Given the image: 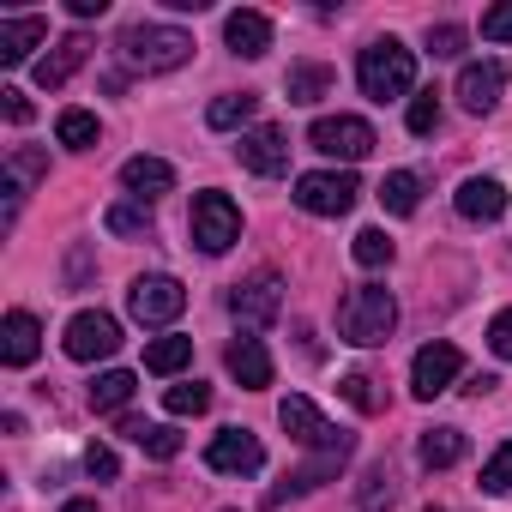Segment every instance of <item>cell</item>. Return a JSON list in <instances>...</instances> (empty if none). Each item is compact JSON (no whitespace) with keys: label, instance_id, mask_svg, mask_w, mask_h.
Listing matches in <instances>:
<instances>
[{"label":"cell","instance_id":"cell-1","mask_svg":"<svg viewBox=\"0 0 512 512\" xmlns=\"http://www.w3.org/2000/svg\"><path fill=\"white\" fill-rule=\"evenodd\" d=\"M392 326H398V302H392L386 284H356V290L338 302V332H344V344H356V350L386 344Z\"/></svg>","mask_w":512,"mask_h":512},{"label":"cell","instance_id":"cell-2","mask_svg":"<svg viewBox=\"0 0 512 512\" xmlns=\"http://www.w3.org/2000/svg\"><path fill=\"white\" fill-rule=\"evenodd\" d=\"M356 85H362V97H374V103L410 97V85H416V55H410L398 37H380V43L362 49V61H356Z\"/></svg>","mask_w":512,"mask_h":512},{"label":"cell","instance_id":"cell-3","mask_svg":"<svg viewBox=\"0 0 512 512\" xmlns=\"http://www.w3.org/2000/svg\"><path fill=\"white\" fill-rule=\"evenodd\" d=\"M115 49H121V61H127V67L169 73V67H181V61L193 55V37H187V31H175V25H127Z\"/></svg>","mask_w":512,"mask_h":512},{"label":"cell","instance_id":"cell-4","mask_svg":"<svg viewBox=\"0 0 512 512\" xmlns=\"http://www.w3.org/2000/svg\"><path fill=\"white\" fill-rule=\"evenodd\" d=\"M356 199H362V181H356L350 169L296 175V205H302L308 217H344V211H356Z\"/></svg>","mask_w":512,"mask_h":512},{"label":"cell","instance_id":"cell-5","mask_svg":"<svg viewBox=\"0 0 512 512\" xmlns=\"http://www.w3.org/2000/svg\"><path fill=\"white\" fill-rule=\"evenodd\" d=\"M308 145L320 151V157H338V163H362V157H374V127L362 121V115H320L314 127H308Z\"/></svg>","mask_w":512,"mask_h":512},{"label":"cell","instance_id":"cell-6","mask_svg":"<svg viewBox=\"0 0 512 512\" xmlns=\"http://www.w3.org/2000/svg\"><path fill=\"white\" fill-rule=\"evenodd\" d=\"M278 422H284V434L296 440V446H314V452H344L350 458V434L344 428H332L320 410H314V398H302V392H290L284 404H278Z\"/></svg>","mask_w":512,"mask_h":512},{"label":"cell","instance_id":"cell-7","mask_svg":"<svg viewBox=\"0 0 512 512\" xmlns=\"http://www.w3.org/2000/svg\"><path fill=\"white\" fill-rule=\"evenodd\" d=\"M187 229H193L199 253H229V247L241 241V211H235V199H229V193H199V199H193Z\"/></svg>","mask_w":512,"mask_h":512},{"label":"cell","instance_id":"cell-8","mask_svg":"<svg viewBox=\"0 0 512 512\" xmlns=\"http://www.w3.org/2000/svg\"><path fill=\"white\" fill-rule=\"evenodd\" d=\"M278 308H284V278H278V272H253L247 284H235V290H229V314H235V326H241V332L272 326V320H278Z\"/></svg>","mask_w":512,"mask_h":512},{"label":"cell","instance_id":"cell-9","mask_svg":"<svg viewBox=\"0 0 512 512\" xmlns=\"http://www.w3.org/2000/svg\"><path fill=\"white\" fill-rule=\"evenodd\" d=\"M181 308H187V290L175 278H139L127 290V314L139 326H169V320H181Z\"/></svg>","mask_w":512,"mask_h":512},{"label":"cell","instance_id":"cell-10","mask_svg":"<svg viewBox=\"0 0 512 512\" xmlns=\"http://www.w3.org/2000/svg\"><path fill=\"white\" fill-rule=\"evenodd\" d=\"M205 464L223 470V476H260L266 470V446H260V434H247V428H223L205 446Z\"/></svg>","mask_w":512,"mask_h":512},{"label":"cell","instance_id":"cell-11","mask_svg":"<svg viewBox=\"0 0 512 512\" xmlns=\"http://www.w3.org/2000/svg\"><path fill=\"white\" fill-rule=\"evenodd\" d=\"M458 374H464L458 344H422L416 362H410V392H416V398H440V392H452Z\"/></svg>","mask_w":512,"mask_h":512},{"label":"cell","instance_id":"cell-12","mask_svg":"<svg viewBox=\"0 0 512 512\" xmlns=\"http://www.w3.org/2000/svg\"><path fill=\"white\" fill-rule=\"evenodd\" d=\"M235 157H241V169H253V175H284V169H290V133L272 127V121H260V127L241 133Z\"/></svg>","mask_w":512,"mask_h":512},{"label":"cell","instance_id":"cell-13","mask_svg":"<svg viewBox=\"0 0 512 512\" xmlns=\"http://www.w3.org/2000/svg\"><path fill=\"white\" fill-rule=\"evenodd\" d=\"M61 344H67V356H73V362H103V356H115V350H121V326H115L109 314H73Z\"/></svg>","mask_w":512,"mask_h":512},{"label":"cell","instance_id":"cell-14","mask_svg":"<svg viewBox=\"0 0 512 512\" xmlns=\"http://www.w3.org/2000/svg\"><path fill=\"white\" fill-rule=\"evenodd\" d=\"M500 91H506V67H500V61H464V73H458V103H464L470 115H488V109L500 103Z\"/></svg>","mask_w":512,"mask_h":512},{"label":"cell","instance_id":"cell-15","mask_svg":"<svg viewBox=\"0 0 512 512\" xmlns=\"http://www.w3.org/2000/svg\"><path fill=\"white\" fill-rule=\"evenodd\" d=\"M37 350H43V326H37V314L13 308L7 320H0V362H7V368H31Z\"/></svg>","mask_w":512,"mask_h":512},{"label":"cell","instance_id":"cell-16","mask_svg":"<svg viewBox=\"0 0 512 512\" xmlns=\"http://www.w3.org/2000/svg\"><path fill=\"white\" fill-rule=\"evenodd\" d=\"M223 43H229V55H241V61H260V55L272 49V19L253 13V7H241V13L223 19Z\"/></svg>","mask_w":512,"mask_h":512},{"label":"cell","instance_id":"cell-17","mask_svg":"<svg viewBox=\"0 0 512 512\" xmlns=\"http://www.w3.org/2000/svg\"><path fill=\"white\" fill-rule=\"evenodd\" d=\"M223 368H229L247 392H266V386H272V350H266L260 338H235V344L223 350Z\"/></svg>","mask_w":512,"mask_h":512},{"label":"cell","instance_id":"cell-18","mask_svg":"<svg viewBox=\"0 0 512 512\" xmlns=\"http://www.w3.org/2000/svg\"><path fill=\"white\" fill-rule=\"evenodd\" d=\"M338 464H344V452H320L314 464H302V470H290L278 488H266V506L278 512L284 500H302V494H314L320 482H332V476H338Z\"/></svg>","mask_w":512,"mask_h":512},{"label":"cell","instance_id":"cell-19","mask_svg":"<svg viewBox=\"0 0 512 512\" xmlns=\"http://www.w3.org/2000/svg\"><path fill=\"white\" fill-rule=\"evenodd\" d=\"M43 37H49V25H43L37 13H25V19H0V67H25L31 49H43Z\"/></svg>","mask_w":512,"mask_h":512},{"label":"cell","instance_id":"cell-20","mask_svg":"<svg viewBox=\"0 0 512 512\" xmlns=\"http://www.w3.org/2000/svg\"><path fill=\"white\" fill-rule=\"evenodd\" d=\"M85 61H91V37H61V43L37 61V85H43V91H55V85H67Z\"/></svg>","mask_w":512,"mask_h":512},{"label":"cell","instance_id":"cell-21","mask_svg":"<svg viewBox=\"0 0 512 512\" xmlns=\"http://www.w3.org/2000/svg\"><path fill=\"white\" fill-rule=\"evenodd\" d=\"M121 187L145 205V199H157V193H175V169H169L163 157H127V163H121Z\"/></svg>","mask_w":512,"mask_h":512},{"label":"cell","instance_id":"cell-22","mask_svg":"<svg viewBox=\"0 0 512 512\" xmlns=\"http://www.w3.org/2000/svg\"><path fill=\"white\" fill-rule=\"evenodd\" d=\"M452 205H458V217H470V223H494V217L506 211V187H500L494 175H470Z\"/></svg>","mask_w":512,"mask_h":512},{"label":"cell","instance_id":"cell-23","mask_svg":"<svg viewBox=\"0 0 512 512\" xmlns=\"http://www.w3.org/2000/svg\"><path fill=\"white\" fill-rule=\"evenodd\" d=\"M464 452H470L464 428H428V434L416 440V458H422V470H452Z\"/></svg>","mask_w":512,"mask_h":512},{"label":"cell","instance_id":"cell-24","mask_svg":"<svg viewBox=\"0 0 512 512\" xmlns=\"http://www.w3.org/2000/svg\"><path fill=\"white\" fill-rule=\"evenodd\" d=\"M133 386H139V380H133L127 368H109V374H97V380H91V392H85V398H91V410H97V416H121V410H127V398H133Z\"/></svg>","mask_w":512,"mask_h":512},{"label":"cell","instance_id":"cell-25","mask_svg":"<svg viewBox=\"0 0 512 512\" xmlns=\"http://www.w3.org/2000/svg\"><path fill=\"white\" fill-rule=\"evenodd\" d=\"M284 91H290V103H320L332 91V67L326 61H302V67H290Z\"/></svg>","mask_w":512,"mask_h":512},{"label":"cell","instance_id":"cell-26","mask_svg":"<svg viewBox=\"0 0 512 512\" xmlns=\"http://www.w3.org/2000/svg\"><path fill=\"white\" fill-rule=\"evenodd\" d=\"M121 434H127L133 446H145L151 458H175V452H181V434H175V428H157V422H139V416H121Z\"/></svg>","mask_w":512,"mask_h":512},{"label":"cell","instance_id":"cell-27","mask_svg":"<svg viewBox=\"0 0 512 512\" xmlns=\"http://www.w3.org/2000/svg\"><path fill=\"white\" fill-rule=\"evenodd\" d=\"M253 115H260V97H253V91H235V97H217V103L205 109V121H211L217 133H235V127H247Z\"/></svg>","mask_w":512,"mask_h":512},{"label":"cell","instance_id":"cell-28","mask_svg":"<svg viewBox=\"0 0 512 512\" xmlns=\"http://www.w3.org/2000/svg\"><path fill=\"white\" fill-rule=\"evenodd\" d=\"M380 205H386L392 217H410V211L422 205V181H416L410 169H392V175L380 181Z\"/></svg>","mask_w":512,"mask_h":512},{"label":"cell","instance_id":"cell-29","mask_svg":"<svg viewBox=\"0 0 512 512\" xmlns=\"http://www.w3.org/2000/svg\"><path fill=\"white\" fill-rule=\"evenodd\" d=\"M193 362V338H151L145 344V368L151 374H181Z\"/></svg>","mask_w":512,"mask_h":512},{"label":"cell","instance_id":"cell-30","mask_svg":"<svg viewBox=\"0 0 512 512\" xmlns=\"http://www.w3.org/2000/svg\"><path fill=\"white\" fill-rule=\"evenodd\" d=\"M55 139H61L67 151H91V145H97V115H91V109H61Z\"/></svg>","mask_w":512,"mask_h":512},{"label":"cell","instance_id":"cell-31","mask_svg":"<svg viewBox=\"0 0 512 512\" xmlns=\"http://www.w3.org/2000/svg\"><path fill=\"white\" fill-rule=\"evenodd\" d=\"M163 410H169V416H205V410H211V386H205V380L169 386V392H163Z\"/></svg>","mask_w":512,"mask_h":512},{"label":"cell","instance_id":"cell-32","mask_svg":"<svg viewBox=\"0 0 512 512\" xmlns=\"http://www.w3.org/2000/svg\"><path fill=\"white\" fill-rule=\"evenodd\" d=\"M338 392H344L362 416H380V410H386V392H380L368 374H344V380H338Z\"/></svg>","mask_w":512,"mask_h":512},{"label":"cell","instance_id":"cell-33","mask_svg":"<svg viewBox=\"0 0 512 512\" xmlns=\"http://www.w3.org/2000/svg\"><path fill=\"white\" fill-rule=\"evenodd\" d=\"M350 253H356V266H368V272H380V266H392V241H386V229H362Z\"/></svg>","mask_w":512,"mask_h":512},{"label":"cell","instance_id":"cell-34","mask_svg":"<svg viewBox=\"0 0 512 512\" xmlns=\"http://www.w3.org/2000/svg\"><path fill=\"white\" fill-rule=\"evenodd\" d=\"M109 235H151V205H109Z\"/></svg>","mask_w":512,"mask_h":512},{"label":"cell","instance_id":"cell-35","mask_svg":"<svg viewBox=\"0 0 512 512\" xmlns=\"http://www.w3.org/2000/svg\"><path fill=\"white\" fill-rule=\"evenodd\" d=\"M392 500H398L392 476H386V470H368V476H362V512H392Z\"/></svg>","mask_w":512,"mask_h":512},{"label":"cell","instance_id":"cell-36","mask_svg":"<svg viewBox=\"0 0 512 512\" xmlns=\"http://www.w3.org/2000/svg\"><path fill=\"white\" fill-rule=\"evenodd\" d=\"M404 121H410V133H434V127H440V97H434V91H416Z\"/></svg>","mask_w":512,"mask_h":512},{"label":"cell","instance_id":"cell-37","mask_svg":"<svg viewBox=\"0 0 512 512\" xmlns=\"http://www.w3.org/2000/svg\"><path fill=\"white\" fill-rule=\"evenodd\" d=\"M482 488H488V494H506V488H512V440L482 464Z\"/></svg>","mask_w":512,"mask_h":512},{"label":"cell","instance_id":"cell-38","mask_svg":"<svg viewBox=\"0 0 512 512\" xmlns=\"http://www.w3.org/2000/svg\"><path fill=\"white\" fill-rule=\"evenodd\" d=\"M7 175H13V181H37V175H49V157H43V151H25V145H19V151L7 157Z\"/></svg>","mask_w":512,"mask_h":512},{"label":"cell","instance_id":"cell-39","mask_svg":"<svg viewBox=\"0 0 512 512\" xmlns=\"http://www.w3.org/2000/svg\"><path fill=\"white\" fill-rule=\"evenodd\" d=\"M482 37L488 43H512V0H500V7L482 13Z\"/></svg>","mask_w":512,"mask_h":512},{"label":"cell","instance_id":"cell-40","mask_svg":"<svg viewBox=\"0 0 512 512\" xmlns=\"http://www.w3.org/2000/svg\"><path fill=\"white\" fill-rule=\"evenodd\" d=\"M488 350H494L500 362H512V308H500V314L488 320Z\"/></svg>","mask_w":512,"mask_h":512},{"label":"cell","instance_id":"cell-41","mask_svg":"<svg viewBox=\"0 0 512 512\" xmlns=\"http://www.w3.org/2000/svg\"><path fill=\"white\" fill-rule=\"evenodd\" d=\"M85 470L103 476V482H115V476H121V458H115L109 446H85Z\"/></svg>","mask_w":512,"mask_h":512},{"label":"cell","instance_id":"cell-42","mask_svg":"<svg viewBox=\"0 0 512 512\" xmlns=\"http://www.w3.org/2000/svg\"><path fill=\"white\" fill-rule=\"evenodd\" d=\"M464 49V31L458 25H434L428 31V55H458Z\"/></svg>","mask_w":512,"mask_h":512},{"label":"cell","instance_id":"cell-43","mask_svg":"<svg viewBox=\"0 0 512 512\" xmlns=\"http://www.w3.org/2000/svg\"><path fill=\"white\" fill-rule=\"evenodd\" d=\"M0 109H7V121H13V127H25V121H31V97H25V91H0Z\"/></svg>","mask_w":512,"mask_h":512},{"label":"cell","instance_id":"cell-44","mask_svg":"<svg viewBox=\"0 0 512 512\" xmlns=\"http://www.w3.org/2000/svg\"><path fill=\"white\" fill-rule=\"evenodd\" d=\"M103 7H109V0H67L73 19H103Z\"/></svg>","mask_w":512,"mask_h":512},{"label":"cell","instance_id":"cell-45","mask_svg":"<svg viewBox=\"0 0 512 512\" xmlns=\"http://www.w3.org/2000/svg\"><path fill=\"white\" fill-rule=\"evenodd\" d=\"M494 386H500L494 374H470V386H464V392H476V398H482V392H494Z\"/></svg>","mask_w":512,"mask_h":512},{"label":"cell","instance_id":"cell-46","mask_svg":"<svg viewBox=\"0 0 512 512\" xmlns=\"http://www.w3.org/2000/svg\"><path fill=\"white\" fill-rule=\"evenodd\" d=\"M61 512H97V500H67Z\"/></svg>","mask_w":512,"mask_h":512},{"label":"cell","instance_id":"cell-47","mask_svg":"<svg viewBox=\"0 0 512 512\" xmlns=\"http://www.w3.org/2000/svg\"><path fill=\"white\" fill-rule=\"evenodd\" d=\"M428 512H440V506H428Z\"/></svg>","mask_w":512,"mask_h":512}]
</instances>
